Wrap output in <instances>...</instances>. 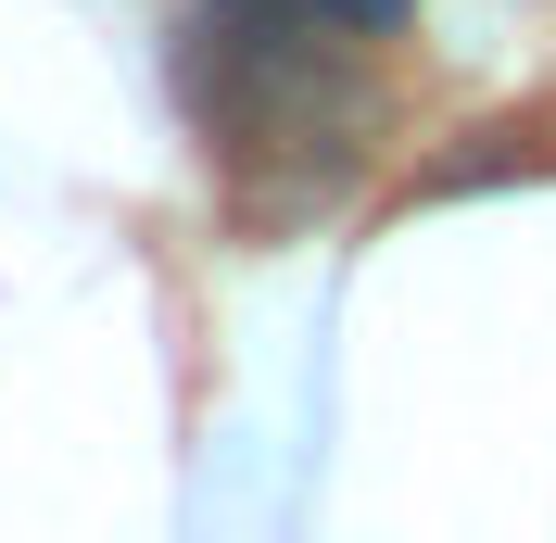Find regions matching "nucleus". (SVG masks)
<instances>
[{
  "label": "nucleus",
  "instance_id": "nucleus-1",
  "mask_svg": "<svg viewBox=\"0 0 556 543\" xmlns=\"http://www.w3.org/2000/svg\"><path fill=\"white\" fill-rule=\"evenodd\" d=\"M304 13H316V26H329V38H367V26H405V13H417V0H304Z\"/></svg>",
  "mask_w": 556,
  "mask_h": 543
}]
</instances>
